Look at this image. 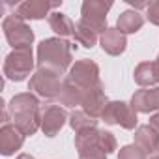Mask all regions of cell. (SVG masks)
<instances>
[{
  "label": "cell",
  "mask_w": 159,
  "mask_h": 159,
  "mask_svg": "<svg viewBox=\"0 0 159 159\" xmlns=\"http://www.w3.org/2000/svg\"><path fill=\"white\" fill-rule=\"evenodd\" d=\"M2 28H4L6 39L13 49H30V43L34 41V32L25 23V19H21L17 13L8 15L2 23Z\"/></svg>",
  "instance_id": "3"
},
{
  "label": "cell",
  "mask_w": 159,
  "mask_h": 159,
  "mask_svg": "<svg viewBox=\"0 0 159 159\" xmlns=\"http://www.w3.org/2000/svg\"><path fill=\"white\" fill-rule=\"evenodd\" d=\"M112 8V2L105 0H86L81 8V23L90 26L96 34L107 30V11Z\"/></svg>",
  "instance_id": "5"
},
{
  "label": "cell",
  "mask_w": 159,
  "mask_h": 159,
  "mask_svg": "<svg viewBox=\"0 0 159 159\" xmlns=\"http://www.w3.org/2000/svg\"><path fill=\"white\" fill-rule=\"evenodd\" d=\"M49 25H51V28L60 38H67V36H73L75 34V23L67 15H64L60 11H54V13L49 15Z\"/></svg>",
  "instance_id": "17"
},
{
  "label": "cell",
  "mask_w": 159,
  "mask_h": 159,
  "mask_svg": "<svg viewBox=\"0 0 159 159\" xmlns=\"http://www.w3.org/2000/svg\"><path fill=\"white\" fill-rule=\"evenodd\" d=\"M62 2H47V0H26L17 6V15L21 19H43L51 10L60 8Z\"/></svg>",
  "instance_id": "10"
},
{
  "label": "cell",
  "mask_w": 159,
  "mask_h": 159,
  "mask_svg": "<svg viewBox=\"0 0 159 159\" xmlns=\"http://www.w3.org/2000/svg\"><path fill=\"white\" fill-rule=\"evenodd\" d=\"M81 105H83V109H84V112H86L88 116H92V118L103 116V111H105V107L109 105V103H107V98H105L103 84L98 83L96 86L83 90V103H81Z\"/></svg>",
  "instance_id": "9"
},
{
  "label": "cell",
  "mask_w": 159,
  "mask_h": 159,
  "mask_svg": "<svg viewBox=\"0 0 159 159\" xmlns=\"http://www.w3.org/2000/svg\"><path fill=\"white\" fill-rule=\"evenodd\" d=\"M135 81L140 86H152L157 83L155 73H153V62H142L135 69Z\"/></svg>",
  "instance_id": "20"
},
{
  "label": "cell",
  "mask_w": 159,
  "mask_h": 159,
  "mask_svg": "<svg viewBox=\"0 0 159 159\" xmlns=\"http://www.w3.org/2000/svg\"><path fill=\"white\" fill-rule=\"evenodd\" d=\"M99 41H101L103 51L109 52V54H112V56L122 54V52L125 51V45H127L125 36H124L118 28H107V30L101 34V39H99Z\"/></svg>",
  "instance_id": "14"
},
{
  "label": "cell",
  "mask_w": 159,
  "mask_h": 159,
  "mask_svg": "<svg viewBox=\"0 0 159 159\" xmlns=\"http://www.w3.org/2000/svg\"><path fill=\"white\" fill-rule=\"evenodd\" d=\"M71 43L60 38L43 39L38 47V69H51L64 73L71 64Z\"/></svg>",
  "instance_id": "2"
},
{
  "label": "cell",
  "mask_w": 159,
  "mask_h": 159,
  "mask_svg": "<svg viewBox=\"0 0 159 159\" xmlns=\"http://www.w3.org/2000/svg\"><path fill=\"white\" fill-rule=\"evenodd\" d=\"M67 83L75 84L77 88L81 90H86V88H92L99 83V67L96 62L92 60H79L71 69H69V75L66 79Z\"/></svg>",
  "instance_id": "6"
},
{
  "label": "cell",
  "mask_w": 159,
  "mask_h": 159,
  "mask_svg": "<svg viewBox=\"0 0 159 159\" xmlns=\"http://www.w3.org/2000/svg\"><path fill=\"white\" fill-rule=\"evenodd\" d=\"M17 159H34V157H32V155H26V153H23V155H19Z\"/></svg>",
  "instance_id": "28"
},
{
  "label": "cell",
  "mask_w": 159,
  "mask_h": 159,
  "mask_svg": "<svg viewBox=\"0 0 159 159\" xmlns=\"http://www.w3.org/2000/svg\"><path fill=\"white\" fill-rule=\"evenodd\" d=\"M25 142V133L17 129L15 125H4L0 129V152L4 155H11L15 150H19Z\"/></svg>",
  "instance_id": "12"
},
{
  "label": "cell",
  "mask_w": 159,
  "mask_h": 159,
  "mask_svg": "<svg viewBox=\"0 0 159 159\" xmlns=\"http://www.w3.org/2000/svg\"><path fill=\"white\" fill-rule=\"evenodd\" d=\"M69 124H71V127H73L77 133H81V131H84V129L96 127V125H98V120L92 118V116H88L84 111H75V112H71V116H69Z\"/></svg>",
  "instance_id": "21"
},
{
  "label": "cell",
  "mask_w": 159,
  "mask_h": 159,
  "mask_svg": "<svg viewBox=\"0 0 159 159\" xmlns=\"http://www.w3.org/2000/svg\"><path fill=\"white\" fill-rule=\"evenodd\" d=\"M34 67L32 49H15L6 56L4 62V75L11 81H23L30 75Z\"/></svg>",
  "instance_id": "4"
},
{
  "label": "cell",
  "mask_w": 159,
  "mask_h": 159,
  "mask_svg": "<svg viewBox=\"0 0 159 159\" xmlns=\"http://www.w3.org/2000/svg\"><path fill=\"white\" fill-rule=\"evenodd\" d=\"M10 112L13 116V125L21 129L25 135H34L41 125L39 101L30 92L17 94L10 103Z\"/></svg>",
  "instance_id": "1"
},
{
  "label": "cell",
  "mask_w": 159,
  "mask_h": 159,
  "mask_svg": "<svg viewBox=\"0 0 159 159\" xmlns=\"http://www.w3.org/2000/svg\"><path fill=\"white\" fill-rule=\"evenodd\" d=\"M101 118L105 120V124H111V125L112 124H120L125 129H133L137 125V111L131 105L124 103V101H112V103H109L105 107Z\"/></svg>",
  "instance_id": "8"
},
{
  "label": "cell",
  "mask_w": 159,
  "mask_h": 159,
  "mask_svg": "<svg viewBox=\"0 0 159 159\" xmlns=\"http://www.w3.org/2000/svg\"><path fill=\"white\" fill-rule=\"evenodd\" d=\"M58 101H60L62 105H67V107L81 105V103H83V90L66 81V83L62 84V90H60Z\"/></svg>",
  "instance_id": "18"
},
{
  "label": "cell",
  "mask_w": 159,
  "mask_h": 159,
  "mask_svg": "<svg viewBox=\"0 0 159 159\" xmlns=\"http://www.w3.org/2000/svg\"><path fill=\"white\" fill-rule=\"evenodd\" d=\"M66 118H67L66 111L60 109L58 105L45 107L43 112H41V129H43V133L47 137H54L62 129V125L66 124Z\"/></svg>",
  "instance_id": "11"
},
{
  "label": "cell",
  "mask_w": 159,
  "mask_h": 159,
  "mask_svg": "<svg viewBox=\"0 0 159 159\" xmlns=\"http://www.w3.org/2000/svg\"><path fill=\"white\" fill-rule=\"evenodd\" d=\"M153 73H155V79H157V83H159V56H157V60L153 62Z\"/></svg>",
  "instance_id": "27"
},
{
  "label": "cell",
  "mask_w": 159,
  "mask_h": 159,
  "mask_svg": "<svg viewBox=\"0 0 159 159\" xmlns=\"http://www.w3.org/2000/svg\"><path fill=\"white\" fill-rule=\"evenodd\" d=\"M150 125H152V127L159 133V114H153V116L150 118Z\"/></svg>",
  "instance_id": "26"
},
{
  "label": "cell",
  "mask_w": 159,
  "mask_h": 159,
  "mask_svg": "<svg viewBox=\"0 0 159 159\" xmlns=\"http://www.w3.org/2000/svg\"><path fill=\"white\" fill-rule=\"evenodd\" d=\"M142 25H144L142 15L133 10H127V11L120 13V17H118V30L122 34H133V32L140 30Z\"/></svg>",
  "instance_id": "16"
},
{
  "label": "cell",
  "mask_w": 159,
  "mask_h": 159,
  "mask_svg": "<svg viewBox=\"0 0 159 159\" xmlns=\"http://www.w3.org/2000/svg\"><path fill=\"white\" fill-rule=\"evenodd\" d=\"M146 15H148L150 23H153V25L159 26V0H153V2L148 4V8H146Z\"/></svg>",
  "instance_id": "24"
},
{
  "label": "cell",
  "mask_w": 159,
  "mask_h": 159,
  "mask_svg": "<svg viewBox=\"0 0 159 159\" xmlns=\"http://www.w3.org/2000/svg\"><path fill=\"white\" fill-rule=\"evenodd\" d=\"M118 159H146V152L140 150L137 144H133V146H124V148L120 150Z\"/></svg>",
  "instance_id": "22"
},
{
  "label": "cell",
  "mask_w": 159,
  "mask_h": 159,
  "mask_svg": "<svg viewBox=\"0 0 159 159\" xmlns=\"http://www.w3.org/2000/svg\"><path fill=\"white\" fill-rule=\"evenodd\" d=\"M150 159H159V153H155L153 157H150Z\"/></svg>",
  "instance_id": "29"
},
{
  "label": "cell",
  "mask_w": 159,
  "mask_h": 159,
  "mask_svg": "<svg viewBox=\"0 0 159 159\" xmlns=\"http://www.w3.org/2000/svg\"><path fill=\"white\" fill-rule=\"evenodd\" d=\"M73 38H75L77 43H81V45L86 47V49H92V47L96 45V41H98V34H96L90 26H86L84 23H81V21L75 25V34H73Z\"/></svg>",
  "instance_id": "19"
},
{
  "label": "cell",
  "mask_w": 159,
  "mask_h": 159,
  "mask_svg": "<svg viewBox=\"0 0 159 159\" xmlns=\"http://www.w3.org/2000/svg\"><path fill=\"white\" fill-rule=\"evenodd\" d=\"M101 148L105 153H111L116 150V139L112 137V133L109 131H101Z\"/></svg>",
  "instance_id": "23"
},
{
  "label": "cell",
  "mask_w": 159,
  "mask_h": 159,
  "mask_svg": "<svg viewBox=\"0 0 159 159\" xmlns=\"http://www.w3.org/2000/svg\"><path fill=\"white\" fill-rule=\"evenodd\" d=\"M135 144L146 153L159 152V133L152 125H140L135 133Z\"/></svg>",
  "instance_id": "15"
},
{
  "label": "cell",
  "mask_w": 159,
  "mask_h": 159,
  "mask_svg": "<svg viewBox=\"0 0 159 159\" xmlns=\"http://www.w3.org/2000/svg\"><path fill=\"white\" fill-rule=\"evenodd\" d=\"M79 159H105V152H103V150L83 152V153H79Z\"/></svg>",
  "instance_id": "25"
},
{
  "label": "cell",
  "mask_w": 159,
  "mask_h": 159,
  "mask_svg": "<svg viewBox=\"0 0 159 159\" xmlns=\"http://www.w3.org/2000/svg\"><path fill=\"white\" fill-rule=\"evenodd\" d=\"M131 107L137 112H152L159 109V86L157 88H144L139 90L133 99H131Z\"/></svg>",
  "instance_id": "13"
},
{
  "label": "cell",
  "mask_w": 159,
  "mask_h": 159,
  "mask_svg": "<svg viewBox=\"0 0 159 159\" xmlns=\"http://www.w3.org/2000/svg\"><path fill=\"white\" fill-rule=\"evenodd\" d=\"M30 90H34L38 96L47 98V99H58L62 84H60V77L58 73L51 69H38L32 79H30Z\"/></svg>",
  "instance_id": "7"
}]
</instances>
